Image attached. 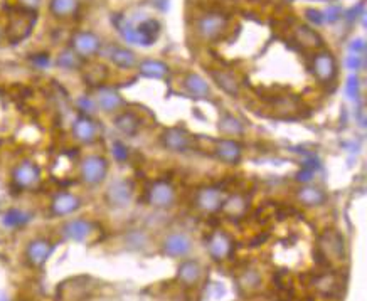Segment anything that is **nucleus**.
<instances>
[{
    "instance_id": "f257e3e1",
    "label": "nucleus",
    "mask_w": 367,
    "mask_h": 301,
    "mask_svg": "<svg viewBox=\"0 0 367 301\" xmlns=\"http://www.w3.org/2000/svg\"><path fill=\"white\" fill-rule=\"evenodd\" d=\"M108 160L101 155H86L79 161V179L85 186L98 187L108 177Z\"/></svg>"
},
{
    "instance_id": "f03ea898",
    "label": "nucleus",
    "mask_w": 367,
    "mask_h": 301,
    "mask_svg": "<svg viewBox=\"0 0 367 301\" xmlns=\"http://www.w3.org/2000/svg\"><path fill=\"white\" fill-rule=\"evenodd\" d=\"M120 32L123 34L125 39L128 43H137L142 46H152L155 39L158 37L160 32V24L154 19H145L137 25H132L130 22H125L123 25H120Z\"/></svg>"
},
{
    "instance_id": "7ed1b4c3",
    "label": "nucleus",
    "mask_w": 367,
    "mask_h": 301,
    "mask_svg": "<svg viewBox=\"0 0 367 301\" xmlns=\"http://www.w3.org/2000/svg\"><path fill=\"white\" fill-rule=\"evenodd\" d=\"M229 19L224 14L207 12L196 21V34L202 41H216L228 31Z\"/></svg>"
},
{
    "instance_id": "20e7f679",
    "label": "nucleus",
    "mask_w": 367,
    "mask_h": 301,
    "mask_svg": "<svg viewBox=\"0 0 367 301\" xmlns=\"http://www.w3.org/2000/svg\"><path fill=\"white\" fill-rule=\"evenodd\" d=\"M41 182V168L32 160H22L14 167L12 183L21 190L36 189Z\"/></svg>"
},
{
    "instance_id": "39448f33",
    "label": "nucleus",
    "mask_w": 367,
    "mask_h": 301,
    "mask_svg": "<svg viewBox=\"0 0 367 301\" xmlns=\"http://www.w3.org/2000/svg\"><path fill=\"white\" fill-rule=\"evenodd\" d=\"M107 204L113 209H125L134 201V183L127 179H116L105 192Z\"/></svg>"
},
{
    "instance_id": "423d86ee",
    "label": "nucleus",
    "mask_w": 367,
    "mask_h": 301,
    "mask_svg": "<svg viewBox=\"0 0 367 301\" xmlns=\"http://www.w3.org/2000/svg\"><path fill=\"white\" fill-rule=\"evenodd\" d=\"M101 39L92 31H78L71 37V49L81 59H90L101 51Z\"/></svg>"
},
{
    "instance_id": "0eeeda50",
    "label": "nucleus",
    "mask_w": 367,
    "mask_h": 301,
    "mask_svg": "<svg viewBox=\"0 0 367 301\" xmlns=\"http://www.w3.org/2000/svg\"><path fill=\"white\" fill-rule=\"evenodd\" d=\"M177 201L176 187L167 180H157L149 189V204L155 209H170Z\"/></svg>"
},
{
    "instance_id": "6e6552de",
    "label": "nucleus",
    "mask_w": 367,
    "mask_h": 301,
    "mask_svg": "<svg viewBox=\"0 0 367 301\" xmlns=\"http://www.w3.org/2000/svg\"><path fill=\"white\" fill-rule=\"evenodd\" d=\"M71 131H73L74 140L81 143V145H92V143L98 140V135H100V128H98L96 122H94L92 116L85 115H79L74 120Z\"/></svg>"
},
{
    "instance_id": "1a4fd4ad",
    "label": "nucleus",
    "mask_w": 367,
    "mask_h": 301,
    "mask_svg": "<svg viewBox=\"0 0 367 301\" xmlns=\"http://www.w3.org/2000/svg\"><path fill=\"white\" fill-rule=\"evenodd\" d=\"M52 251H54V246H52L51 241L44 238H36L25 247V258H28L29 265L34 266V268H41V266L46 265L48 259L51 258Z\"/></svg>"
},
{
    "instance_id": "9d476101",
    "label": "nucleus",
    "mask_w": 367,
    "mask_h": 301,
    "mask_svg": "<svg viewBox=\"0 0 367 301\" xmlns=\"http://www.w3.org/2000/svg\"><path fill=\"white\" fill-rule=\"evenodd\" d=\"M83 201L76 194L71 192H59L51 201V212L56 217H66L81 209Z\"/></svg>"
},
{
    "instance_id": "9b49d317",
    "label": "nucleus",
    "mask_w": 367,
    "mask_h": 301,
    "mask_svg": "<svg viewBox=\"0 0 367 301\" xmlns=\"http://www.w3.org/2000/svg\"><path fill=\"white\" fill-rule=\"evenodd\" d=\"M313 74L320 82H332L337 76V63L331 52L324 51L313 58Z\"/></svg>"
},
{
    "instance_id": "f8f14e48",
    "label": "nucleus",
    "mask_w": 367,
    "mask_h": 301,
    "mask_svg": "<svg viewBox=\"0 0 367 301\" xmlns=\"http://www.w3.org/2000/svg\"><path fill=\"white\" fill-rule=\"evenodd\" d=\"M222 202H224L222 192L218 187H202L196 195V205L206 214H214L221 210Z\"/></svg>"
},
{
    "instance_id": "ddd939ff",
    "label": "nucleus",
    "mask_w": 367,
    "mask_h": 301,
    "mask_svg": "<svg viewBox=\"0 0 367 301\" xmlns=\"http://www.w3.org/2000/svg\"><path fill=\"white\" fill-rule=\"evenodd\" d=\"M162 145L174 153H184L191 148V137L180 128H169L160 137Z\"/></svg>"
},
{
    "instance_id": "4468645a",
    "label": "nucleus",
    "mask_w": 367,
    "mask_h": 301,
    "mask_svg": "<svg viewBox=\"0 0 367 301\" xmlns=\"http://www.w3.org/2000/svg\"><path fill=\"white\" fill-rule=\"evenodd\" d=\"M94 101H96L98 110L103 113H116L123 107V98L120 96V93L108 86H101L96 89Z\"/></svg>"
},
{
    "instance_id": "2eb2a0df",
    "label": "nucleus",
    "mask_w": 367,
    "mask_h": 301,
    "mask_svg": "<svg viewBox=\"0 0 367 301\" xmlns=\"http://www.w3.org/2000/svg\"><path fill=\"white\" fill-rule=\"evenodd\" d=\"M162 249L170 258H184V256L191 253L192 241L182 234V232H176V234H170L165 238L164 244H162Z\"/></svg>"
},
{
    "instance_id": "dca6fc26",
    "label": "nucleus",
    "mask_w": 367,
    "mask_h": 301,
    "mask_svg": "<svg viewBox=\"0 0 367 301\" xmlns=\"http://www.w3.org/2000/svg\"><path fill=\"white\" fill-rule=\"evenodd\" d=\"M216 157L219 160L224 161L228 165H236L241 161V157H243V148L238 142L231 140V138H222L216 143Z\"/></svg>"
},
{
    "instance_id": "f3484780",
    "label": "nucleus",
    "mask_w": 367,
    "mask_h": 301,
    "mask_svg": "<svg viewBox=\"0 0 367 301\" xmlns=\"http://www.w3.org/2000/svg\"><path fill=\"white\" fill-rule=\"evenodd\" d=\"M63 236L66 239L74 241V243H83L92 236L93 224L88 219H73L67 221L61 229Z\"/></svg>"
},
{
    "instance_id": "a211bd4d",
    "label": "nucleus",
    "mask_w": 367,
    "mask_h": 301,
    "mask_svg": "<svg viewBox=\"0 0 367 301\" xmlns=\"http://www.w3.org/2000/svg\"><path fill=\"white\" fill-rule=\"evenodd\" d=\"M231 249H233L231 239L222 231H216L207 239V251L214 261H222L224 258H228Z\"/></svg>"
},
{
    "instance_id": "6ab92c4d",
    "label": "nucleus",
    "mask_w": 367,
    "mask_h": 301,
    "mask_svg": "<svg viewBox=\"0 0 367 301\" xmlns=\"http://www.w3.org/2000/svg\"><path fill=\"white\" fill-rule=\"evenodd\" d=\"M182 85L185 91L192 98H196V100H206V98L211 96L209 85H207V81L204 80V78H200L199 74L189 73L187 76L184 78Z\"/></svg>"
},
{
    "instance_id": "aec40b11",
    "label": "nucleus",
    "mask_w": 367,
    "mask_h": 301,
    "mask_svg": "<svg viewBox=\"0 0 367 301\" xmlns=\"http://www.w3.org/2000/svg\"><path fill=\"white\" fill-rule=\"evenodd\" d=\"M115 123V128L120 131V133L125 135V137H134V135L138 133L140 126H142V122L135 113L132 111H122L115 116L113 120Z\"/></svg>"
},
{
    "instance_id": "412c9836",
    "label": "nucleus",
    "mask_w": 367,
    "mask_h": 301,
    "mask_svg": "<svg viewBox=\"0 0 367 301\" xmlns=\"http://www.w3.org/2000/svg\"><path fill=\"white\" fill-rule=\"evenodd\" d=\"M177 278H179L180 283L185 286L199 283V280L202 278V266H200L198 261H194V259H187V261H184L182 265L179 266Z\"/></svg>"
},
{
    "instance_id": "4be33fe9",
    "label": "nucleus",
    "mask_w": 367,
    "mask_h": 301,
    "mask_svg": "<svg viewBox=\"0 0 367 301\" xmlns=\"http://www.w3.org/2000/svg\"><path fill=\"white\" fill-rule=\"evenodd\" d=\"M79 0H49V12L56 19H70L76 16Z\"/></svg>"
},
{
    "instance_id": "5701e85b",
    "label": "nucleus",
    "mask_w": 367,
    "mask_h": 301,
    "mask_svg": "<svg viewBox=\"0 0 367 301\" xmlns=\"http://www.w3.org/2000/svg\"><path fill=\"white\" fill-rule=\"evenodd\" d=\"M297 197H298V201L306 207H319L322 204H325V201H327L325 192L319 189V187H313V186H305V187H302V189H298Z\"/></svg>"
},
{
    "instance_id": "b1692460",
    "label": "nucleus",
    "mask_w": 367,
    "mask_h": 301,
    "mask_svg": "<svg viewBox=\"0 0 367 301\" xmlns=\"http://www.w3.org/2000/svg\"><path fill=\"white\" fill-rule=\"evenodd\" d=\"M322 249L325 251L327 258H335V261H340L344 258V239L337 232H328L322 239Z\"/></svg>"
},
{
    "instance_id": "393cba45",
    "label": "nucleus",
    "mask_w": 367,
    "mask_h": 301,
    "mask_svg": "<svg viewBox=\"0 0 367 301\" xmlns=\"http://www.w3.org/2000/svg\"><path fill=\"white\" fill-rule=\"evenodd\" d=\"M109 61L122 69H132L137 66V56L127 47H112L109 49Z\"/></svg>"
},
{
    "instance_id": "a878e982",
    "label": "nucleus",
    "mask_w": 367,
    "mask_h": 301,
    "mask_svg": "<svg viewBox=\"0 0 367 301\" xmlns=\"http://www.w3.org/2000/svg\"><path fill=\"white\" fill-rule=\"evenodd\" d=\"M214 81L218 82L219 88L224 89L231 96L240 95V81L233 76V74L226 73V71H214L213 73Z\"/></svg>"
},
{
    "instance_id": "bb28decb",
    "label": "nucleus",
    "mask_w": 367,
    "mask_h": 301,
    "mask_svg": "<svg viewBox=\"0 0 367 301\" xmlns=\"http://www.w3.org/2000/svg\"><path fill=\"white\" fill-rule=\"evenodd\" d=\"M140 73L147 78H154V80H162L165 78V74L169 73L167 64L160 63V61H154V59H149V61H143L138 66Z\"/></svg>"
},
{
    "instance_id": "cd10ccee",
    "label": "nucleus",
    "mask_w": 367,
    "mask_h": 301,
    "mask_svg": "<svg viewBox=\"0 0 367 301\" xmlns=\"http://www.w3.org/2000/svg\"><path fill=\"white\" fill-rule=\"evenodd\" d=\"M219 131L228 137H240L244 133V125L241 120L234 118L233 115H222L219 120Z\"/></svg>"
},
{
    "instance_id": "c85d7f7f",
    "label": "nucleus",
    "mask_w": 367,
    "mask_h": 301,
    "mask_svg": "<svg viewBox=\"0 0 367 301\" xmlns=\"http://www.w3.org/2000/svg\"><path fill=\"white\" fill-rule=\"evenodd\" d=\"M58 66L63 67V69L67 71H74L81 67V58L73 51V49H64V51L59 52L58 56Z\"/></svg>"
},
{
    "instance_id": "c756f323",
    "label": "nucleus",
    "mask_w": 367,
    "mask_h": 301,
    "mask_svg": "<svg viewBox=\"0 0 367 301\" xmlns=\"http://www.w3.org/2000/svg\"><path fill=\"white\" fill-rule=\"evenodd\" d=\"M29 221H31V216L25 214L24 210H19V209H10L2 219L3 225H7V227H21V225L28 224Z\"/></svg>"
},
{
    "instance_id": "7c9ffc66",
    "label": "nucleus",
    "mask_w": 367,
    "mask_h": 301,
    "mask_svg": "<svg viewBox=\"0 0 367 301\" xmlns=\"http://www.w3.org/2000/svg\"><path fill=\"white\" fill-rule=\"evenodd\" d=\"M221 209H224L226 212L233 214V216H241L246 209V201L241 197V195H233V197H229L228 201L222 202Z\"/></svg>"
},
{
    "instance_id": "2f4dec72",
    "label": "nucleus",
    "mask_w": 367,
    "mask_h": 301,
    "mask_svg": "<svg viewBox=\"0 0 367 301\" xmlns=\"http://www.w3.org/2000/svg\"><path fill=\"white\" fill-rule=\"evenodd\" d=\"M76 107H78L79 113L85 116H93L98 110L96 101H94V98H90V96H79L76 101Z\"/></svg>"
},
{
    "instance_id": "473e14b6",
    "label": "nucleus",
    "mask_w": 367,
    "mask_h": 301,
    "mask_svg": "<svg viewBox=\"0 0 367 301\" xmlns=\"http://www.w3.org/2000/svg\"><path fill=\"white\" fill-rule=\"evenodd\" d=\"M298 39H300V43L305 44V46H310V47L320 46V37L317 36L315 31H312V29H306V27L298 29Z\"/></svg>"
},
{
    "instance_id": "72a5a7b5",
    "label": "nucleus",
    "mask_w": 367,
    "mask_h": 301,
    "mask_svg": "<svg viewBox=\"0 0 367 301\" xmlns=\"http://www.w3.org/2000/svg\"><path fill=\"white\" fill-rule=\"evenodd\" d=\"M346 91L347 95H349L350 100H355L359 95V80L357 76H350L349 81H347V86H346Z\"/></svg>"
},
{
    "instance_id": "f704fd0d",
    "label": "nucleus",
    "mask_w": 367,
    "mask_h": 301,
    "mask_svg": "<svg viewBox=\"0 0 367 301\" xmlns=\"http://www.w3.org/2000/svg\"><path fill=\"white\" fill-rule=\"evenodd\" d=\"M113 155H115L118 160L127 159L128 153H127V148H125L123 143H120V142L113 143Z\"/></svg>"
},
{
    "instance_id": "c9c22d12",
    "label": "nucleus",
    "mask_w": 367,
    "mask_h": 301,
    "mask_svg": "<svg viewBox=\"0 0 367 301\" xmlns=\"http://www.w3.org/2000/svg\"><path fill=\"white\" fill-rule=\"evenodd\" d=\"M347 66H349L352 71H359V67L362 66V56L352 54L350 58L347 59Z\"/></svg>"
},
{
    "instance_id": "e433bc0d",
    "label": "nucleus",
    "mask_w": 367,
    "mask_h": 301,
    "mask_svg": "<svg viewBox=\"0 0 367 301\" xmlns=\"http://www.w3.org/2000/svg\"><path fill=\"white\" fill-rule=\"evenodd\" d=\"M325 19H327L328 22H335V21H339V17H340V9L337 5H332L331 9L327 10V12H325Z\"/></svg>"
},
{
    "instance_id": "4c0bfd02",
    "label": "nucleus",
    "mask_w": 367,
    "mask_h": 301,
    "mask_svg": "<svg viewBox=\"0 0 367 301\" xmlns=\"http://www.w3.org/2000/svg\"><path fill=\"white\" fill-rule=\"evenodd\" d=\"M17 2L21 3V7L28 10H36L41 5V0H17Z\"/></svg>"
},
{
    "instance_id": "58836bf2",
    "label": "nucleus",
    "mask_w": 367,
    "mask_h": 301,
    "mask_svg": "<svg viewBox=\"0 0 367 301\" xmlns=\"http://www.w3.org/2000/svg\"><path fill=\"white\" fill-rule=\"evenodd\" d=\"M350 51L354 52V54H357V56H361L362 52H364V41H357V43H352V46H350Z\"/></svg>"
},
{
    "instance_id": "ea45409f",
    "label": "nucleus",
    "mask_w": 367,
    "mask_h": 301,
    "mask_svg": "<svg viewBox=\"0 0 367 301\" xmlns=\"http://www.w3.org/2000/svg\"><path fill=\"white\" fill-rule=\"evenodd\" d=\"M0 43H2V31H0Z\"/></svg>"
},
{
    "instance_id": "a19ab883",
    "label": "nucleus",
    "mask_w": 367,
    "mask_h": 301,
    "mask_svg": "<svg viewBox=\"0 0 367 301\" xmlns=\"http://www.w3.org/2000/svg\"><path fill=\"white\" fill-rule=\"evenodd\" d=\"M0 301H7V300H6V298H2V300H0Z\"/></svg>"
}]
</instances>
